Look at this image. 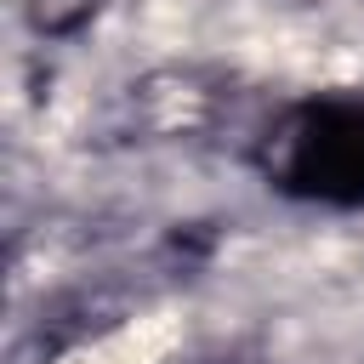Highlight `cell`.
I'll list each match as a JSON object with an SVG mask.
<instances>
[{"instance_id": "1", "label": "cell", "mask_w": 364, "mask_h": 364, "mask_svg": "<svg viewBox=\"0 0 364 364\" xmlns=\"http://www.w3.org/2000/svg\"><path fill=\"white\" fill-rule=\"evenodd\" d=\"M267 182L313 205H364V102L307 97L267 136Z\"/></svg>"}]
</instances>
